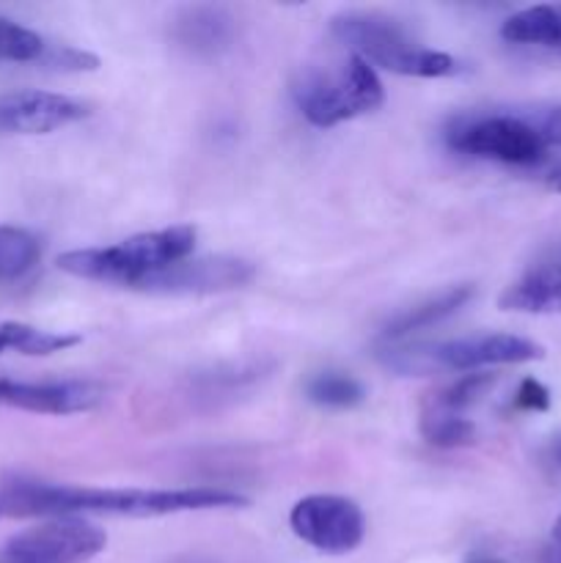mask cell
Wrapping results in <instances>:
<instances>
[{"label": "cell", "instance_id": "cell-2", "mask_svg": "<svg viewBox=\"0 0 561 563\" xmlns=\"http://www.w3.org/2000/svg\"><path fill=\"white\" fill-rule=\"evenodd\" d=\"M196 247V229L193 225H170V229L146 231L130 240L105 247H80V251L61 253L58 269L72 278L97 280V284L138 286L160 269L187 258Z\"/></svg>", "mask_w": 561, "mask_h": 563}, {"label": "cell", "instance_id": "cell-12", "mask_svg": "<svg viewBox=\"0 0 561 563\" xmlns=\"http://www.w3.org/2000/svg\"><path fill=\"white\" fill-rule=\"evenodd\" d=\"M234 33V16L220 5H190L170 25L174 42L198 58H212L229 49Z\"/></svg>", "mask_w": 561, "mask_h": 563}, {"label": "cell", "instance_id": "cell-17", "mask_svg": "<svg viewBox=\"0 0 561 563\" xmlns=\"http://www.w3.org/2000/svg\"><path fill=\"white\" fill-rule=\"evenodd\" d=\"M306 396L311 405L324 407V410H352L366 399V390L352 374L339 372V368H324L308 377Z\"/></svg>", "mask_w": 561, "mask_h": 563}, {"label": "cell", "instance_id": "cell-20", "mask_svg": "<svg viewBox=\"0 0 561 563\" xmlns=\"http://www.w3.org/2000/svg\"><path fill=\"white\" fill-rule=\"evenodd\" d=\"M50 44L31 27L0 16V60L11 64H42Z\"/></svg>", "mask_w": 561, "mask_h": 563}, {"label": "cell", "instance_id": "cell-23", "mask_svg": "<svg viewBox=\"0 0 561 563\" xmlns=\"http://www.w3.org/2000/svg\"><path fill=\"white\" fill-rule=\"evenodd\" d=\"M534 119H537V126H539V132H542L548 148L550 146L561 148V104H550V108L537 110V113H534Z\"/></svg>", "mask_w": 561, "mask_h": 563}, {"label": "cell", "instance_id": "cell-3", "mask_svg": "<svg viewBox=\"0 0 561 563\" xmlns=\"http://www.w3.org/2000/svg\"><path fill=\"white\" fill-rule=\"evenodd\" d=\"M333 36L350 47L352 55L402 77H457L465 64L443 49L418 42L402 22L372 11H346L333 20Z\"/></svg>", "mask_w": 561, "mask_h": 563}, {"label": "cell", "instance_id": "cell-7", "mask_svg": "<svg viewBox=\"0 0 561 563\" xmlns=\"http://www.w3.org/2000/svg\"><path fill=\"white\" fill-rule=\"evenodd\" d=\"M108 544L102 528L86 517L42 520L0 548V563H86Z\"/></svg>", "mask_w": 561, "mask_h": 563}, {"label": "cell", "instance_id": "cell-6", "mask_svg": "<svg viewBox=\"0 0 561 563\" xmlns=\"http://www.w3.org/2000/svg\"><path fill=\"white\" fill-rule=\"evenodd\" d=\"M443 141L462 157L504 165H537L548 154V143L534 113H517V110L454 115L446 124Z\"/></svg>", "mask_w": 561, "mask_h": 563}, {"label": "cell", "instance_id": "cell-25", "mask_svg": "<svg viewBox=\"0 0 561 563\" xmlns=\"http://www.w3.org/2000/svg\"><path fill=\"white\" fill-rule=\"evenodd\" d=\"M553 539H556V544H559V548H561V517H559V520H556V526H553Z\"/></svg>", "mask_w": 561, "mask_h": 563}, {"label": "cell", "instance_id": "cell-15", "mask_svg": "<svg viewBox=\"0 0 561 563\" xmlns=\"http://www.w3.org/2000/svg\"><path fill=\"white\" fill-rule=\"evenodd\" d=\"M501 38L512 44L561 49V3L528 5V9L506 16V22L501 25Z\"/></svg>", "mask_w": 561, "mask_h": 563}, {"label": "cell", "instance_id": "cell-18", "mask_svg": "<svg viewBox=\"0 0 561 563\" xmlns=\"http://www.w3.org/2000/svg\"><path fill=\"white\" fill-rule=\"evenodd\" d=\"M42 258L36 236L16 225H0V280H16L31 273Z\"/></svg>", "mask_w": 561, "mask_h": 563}, {"label": "cell", "instance_id": "cell-22", "mask_svg": "<svg viewBox=\"0 0 561 563\" xmlns=\"http://www.w3.org/2000/svg\"><path fill=\"white\" fill-rule=\"evenodd\" d=\"M515 407L517 410H526V412H548L550 410V390L544 388L542 383L537 379H522L520 388H517L515 396Z\"/></svg>", "mask_w": 561, "mask_h": 563}, {"label": "cell", "instance_id": "cell-14", "mask_svg": "<svg viewBox=\"0 0 561 563\" xmlns=\"http://www.w3.org/2000/svg\"><path fill=\"white\" fill-rule=\"evenodd\" d=\"M471 297V286H451V289L440 291L438 297L416 302V306L405 308V311H399L396 317L388 319V324L383 328V341L385 344H399V341L407 339L410 333L435 328V324H440L443 319L454 317Z\"/></svg>", "mask_w": 561, "mask_h": 563}, {"label": "cell", "instance_id": "cell-1", "mask_svg": "<svg viewBox=\"0 0 561 563\" xmlns=\"http://www.w3.org/2000/svg\"><path fill=\"white\" fill-rule=\"evenodd\" d=\"M248 506V498L215 487L127 489L58 484L25 473H0V520H58V517H168Z\"/></svg>", "mask_w": 561, "mask_h": 563}, {"label": "cell", "instance_id": "cell-4", "mask_svg": "<svg viewBox=\"0 0 561 563\" xmlns=\"http://www.w3.org/2000/svg\"><path fill=\"white\" fill-rule=\"evenodd\" d=\"M377 357L388 372L402 377H429L438 372H482L487 366L542 361L544 350L522 335L482 333L418 344H385Z\"/></svg>", "mask_w": 561, "mask_h": 563}, {"label": "cell", "instance_id": "cell-26", "mask_svg": "<svg viewBox=\"0 0 561 563\" xmlns=\"http://www.w3.org/2000/svg\"><path fill=\"white\" fill-rule=\"evenodd\" d=\"M559 190H561V181H559Z\"/></svg>", "mask_w": 561, "mask_h": 563}, {"label": "cell", "instance_id": "cell-5", "mask_svg": "<svg viewBox=\"0 0 561 563\" xmlns=\"http://www.w3.org/2000/svg\"><path fill=\"white\" fill-rule=\"evenodd\" d=\"M302 119L314 126H336L383 108L385 88L374 66L358 55L328 64H306L289 86Z\"/></svg>", "mask_w": 561, "mask_h": 563}, {"label": "cell", "instance_id": "cell-8", "mask_svg": "<svg viewBox=\"0 0 561 563\" xmlns=\"http://www.w3.org/2000/svg\"><path fill=\"white\" fill-rule=\"evenodd\" d=\"M289 528L300 542L324 555H346L361 548L366 517L361 506L341 495H308L289 511Z\"/></svg>", "mask_w": 561, "mask_h": 563}, {"label": "cell", "instance_id": "cell-11", "mask_svg": "<svg viewBox=\"0 0 561 563\" xmlns=\"http://www.w3.org/2000/svg\"><path fill=\"white\" fill-rule=\"evenodd\" d=\"M102 401L105 388L91 379H0V407L36 416H80L97 410Z\"/></svg>", "mask_w": 561, "mask_h": 563}, {"label": "cell", "instance_id": "cell-10", "mask_svg": "<svg viewBox=\"0 0 561 563\" xmlns=\"http://www.w3.org/2000/svg\"><path fill=\"white\" fill-rule=\"evenodd\" d=\"M88 115L91 108L80 99L42 88H16L0 97V132L9 135H50Z\"/></svg>", "mask_w": 561, "mask_h": 563}, {"label": "cell", "instance_id": "cell-9", "mask_svg": "<svg viewBox=\"0 0 561 563\" xmlns=\"http://www.w3.org/2000/svg\"><path fill=\"white\" fill-rule=\"evenodd\" d=\"M256 267L237 256H204L182 258L157 275L143 280L138 289L152 295H212V291L240 289L251 284Z\"/></svg>", "mask_w": 561, "mask_h": 563}, {"label": "cell", "instance_id": "cell-24", "mask_svg": "<svg viewBox=\"0 0 561 563\" xmlns=\"http://www.w3.org/2000/svg\"><path fill=\"white\" fill-rule=\"evenodd\" d=\"M542 460L548 462L550 467H556V471H561V432L548 440V445H544L542 451Z\"/></svg>", "mask_w": 561, "mask_h": 563}, {"label": "cell", "instance_id": "cell-16", "mask_svg": "<svg viewBox=\"0 0 561 563\" xmlns=\"http://www.w3.org/2000/svg\"><path fill=\"white\" fill-rule=\"evenodd\" d=\"M77 344H80V335L38 330L25 322L0 324V355H3V352H20V355L44 357V355H55V352H64Z\"/></svg>", "mask_w": 561, "mask_h": 563}, {"label": "cell", "instance_id": "cell-13", "mask_svg": "<svg viewBox=\"0 0 561 563\" xmlns=\"http://www.w3.org/2000/svg\"><path fill=\"white\" fill-rule=\"evenodd\" d=\"M501 308L517 313H561V258L531 267L501 295Z\"/></svg>", "mask_w": 561, "mask_h": 563}, {"label": "cell", "instance_id": "cell-21", "mask_svg": "<svg viewBox=\"0 0 561 563\" xmlns=\"http://www.w3.org/2000/svg\"><path fill=\"white\" fill-rule=\"evenodd\" d=\"M493 383H495V377L487 372L465 374V377H460L457 383H451L449 388L432 394V399H429L427 405L440 407V410H449V412H460L462 416L468 407L476 405V401L482 399L490 388H493Z\"/></svg>", "mask_w": 561, "mask_h": 563}, {"label": "cell", "instance_id": "cell-19", "mask_svg": "<svg viewBox=\"0 0 561 563\" xmlns=\"http://www.w3.org/2000/svg\"><path fill=\"white\" fill-rule=\"evenodd\" d=\"M421 434L435 449H462L476 440V427L460 412L427 405L421 412Z\"/></svg>", "mask_w": 561, "mask_h": 563}]
</instances>
